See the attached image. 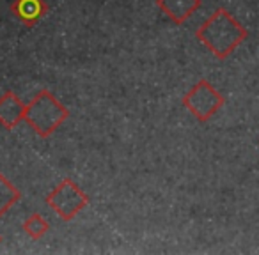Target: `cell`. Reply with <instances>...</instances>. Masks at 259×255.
<instances>
[{
    "label": "cell",
    "instance_id": "1",
    "mask_svg": "<svg viewBox=\"0 0 259 255\" xmlns=\"http://www.w3.org/2000/svg\"><path fill=\"white\" fill-rule=\"evenodd\" d=\"M247 37L248 30L226 8L215 9L195 30V39L204 44L219 61L229 57Z\"/></svg>",
    "mask_w": 259,
    "mask_h": 255
},
{
    "label": "cell",
    "instance_id": "2",
    "mask_svg": "<svg viewBox=\"0 0 259 255\" xmlns=\"http://www.w3.org/2000/svg\"><path fill=\"white\" fill-rule=\"evenodd\" d=\"M69 117V110L62 101L54 96L48 89H41L32 101H29L23 114V121L39 135L41 138H48L59 130Z\"/></svg>",
    "mask_w": 259,
    "mask_h": 255
},
{
    "label": "cell",
    "instance_id": "3",
    "mask_svg": "<svg viewBox=\"0 0 259 255\" xmlns=\"http://www.w3.org/2000/svg\"><path fill=\"white\" fill-rule=\"evenodd\" d=\"M47 204L57 213V216L64 222H71L87 204H89V195L71 179L64 177L50 193L47 195Z\"/></svg>",
    "mask_w": 259,
    "mask_h": 255
},
{
    "label": "cell",
    "instance_id": "4",
    "mask_svg": "<svg viewBox=\"0 0 259 255\" xmlns=\"http://www.w3.org/2000/svg\"><path fill=\"white\" fill-rule=\"evenodd\" d=\"M181 103L199 122H208L224 107L226 97L215 89L211 82L202 78L185 94Z\"/></svg>",
    "mask_w": 259,
    "mask_h": 255
},
{
    "label": "cell",
    "instance_id": "5",
    "mask_svg": "<svg viewBox=\"0 0 259 255\" xmlns=\"http://www.w3.org/2000/svg\"><path fill=\"white\" fill-rule=\"evenodd\" d=\"M27 103H23L22 97L13 90H6L0 96V124L6 130H15L16 126L23 121Z\"/></svg>",
    "mask_w": 259,
    "mask_h": 255
},
{
    "label": "cell",
    "instance_id": "6",
    "mask_svg": "<svg viewBox=\"0 0 259 255\" xmlns=\"http://www.w3.org/2000/svg\"><path fill=\"white\" fill-rule=\"evenodd\" d=\"M47 13L48 6L45 0H13L11 4V15L29 29L36 27Z\"/></svg>",
    "mask_w": 259,
    "mask_h": 255
},
{
    "label": "cell",
    "instance_id": "7",
    "mask_svg": "<svg viewBox=\"0 0 259 255\" xmlns=\"http://www.w3.org/2000/svg\"><path fill=\"white\" fill-rule=\"evenodd\" d=\"M156 8L176 25H183L202 6V0H155Z\"/></svg>",
    "mask_w": 259,
    "mask_h": 255
},
{
    "label": "cell",
    "instance_id": "8",
    "mask_svg": "<svg viewBox=\"0 0 259 255\" xmlns=\"http://www.w3.org/2000/svg\"><path fill=\"white\" fill-rule=\"evenodd\" d=\"M20 197H22V193L18 188L0 172V218L20 200Z\"/></svg>",
    "mask_w": 259,
    "mask_h": 255
},
{
    "label": "cell",
    "instance_id": "9",
    "mask_svg": "<svg viewBox=\"0 0 259 255\" xmlns=\"http://www.w3.org/2000/svg\"><path fill=\"white\" fill-rule=\"evenodd\" d=\"M23 230H25L27 236L32 237V239H41V237L50 230V223H48V220H45L39 213H32V215L23 222Z\"/></svg>",
    "mask_w": 259,
    "mask_h": 255
},
{
    "label": "cell",
    "instance_id": "10",
    "mask_svg": "<svg viewBox=\"0 0 259 255\" xmlns=\"http://www.w3.org/2000/svg\"><path fill=\"white\" fill-rule=\"evenodd\" d=\"M0 243H2V234H0Z\"/></svg>",
    "mask_w": 259,
    "mask_h": 255
}]
</instances>
